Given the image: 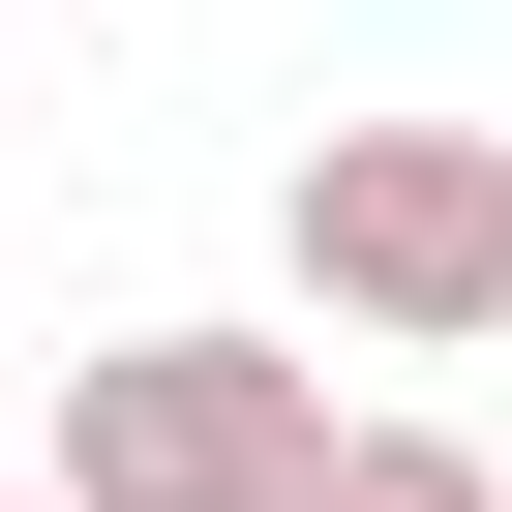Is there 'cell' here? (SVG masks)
I'll list each match as a JSON object with an SVG mask.
<instances>
[{"label":"cell","mask_w":512,"mask_h":512,"mask_svg":"<svg viewBox=\"0 0 512 512\" xmlns=\"http://www.w3.org/2000/svg\"><path fill=\"white\" fill-rule=\"evenodd\" d=\"M272 241H302V302H332L362 362H482V332H512V151H482V121H332V151L272 181Z\"/></svg>","instance_id":"obj_1"},{"label":"cell","mask_w":512,"mask_h":512,"mask_svg":"<svg viewBox=\"0 0 512 512\" xmlns=\"http://www.w3.org/2000/svg\"><path fill=\"white\" fill-rule=\"evenodd\" d=\"M302 482H332L302 332H91L61 362V512H302Z\"/></svg>","instance_id":"obj_2"},{"label":"cell","mask_w":512,"mask_h":512,"mask_svg":"<svg viewBox=\"0 0 512 512\" xmlns=\"http://www.w3.org/2000/svg\"><path fill=\"white\" fill-rule=\"evenodd\" d=\"M302 512H512V482H482L452 422H332V482H302Z\"/></svg>","instance_id":"obj_3"},{"label":"cell","mask_w":512,"mask_h":512,"mask_svg":"<svg viewBox=\"0 0 512 512\" xmlns=\"http://www.w3.org/2000/svg\"><path fill=\"white\" fill-rule=\"evenodd\" d=\"M0 512H61V482H0Z\"/></svg>","instance_id":"obj_4"}]
</instances>
